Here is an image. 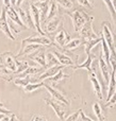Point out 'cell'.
Returning a JSON list of instances; mask_svg holds the SVG:
<instances>
[{
	"mask_svg": "<svg viewBox=\"0 0 116 121\" xmlns=\"http://www.w3.org/2000/svg\"><path fill=\"white\" fill-rule=\"evenodd\" d=\"M66 14L71 18L72 23H74V29L76 33H79L81 31V29L83 28V26L91 19H94L93 16H89L87 13H85L81 9H76L72 10L71 12H67Z\"/></svg>",
	"mask_w": 116,
	"mask_h": 121,
	"instance_id": "6da1fadb",
	"label": "cell"
},
{
	"mask_svg": "<svg viewBox=\"0 0 116 121\" xmlns=\"http://www.w3.org/2000/svg\"><path fill=\"white\" fill-rule=\"evenodd\" d=\"M16 11L18 12L19 17L21 18L22 22L25 23V26L28 28V29L36 30L33 18H32V13H31V9H30L29 0H26V2H23L19 8H16Z\"/></svg>",
	"mask_w": 116,
	"mask_h": 121,
	"instance_id": "7a4b0ae2",
	"label": "cell"
},
{
	"mask_svg": "<svg viewBox=\"0 0 116 121\" xmlns=\"http://www.w3.org/2000/svg\"><path fill=\"white\" fill-rule=\"evenodd\" d=\"M102 37L104 38V40L107 42L109 48L111 50V54H116L115 52V44H116V39L113 34V29L112 26L109 21H103L102 22Z\"/></svg>",
	"mask_w": 116,
	"mask_h": 121,
	"instance_id": "3957f363",
	"label": "cell"
},
{
	"mask_svg": "<svg viewBox=\"0 0 116 121\" xmlns=\"http://www.w3.org/2000/svg\"><path fill=\"white\" fill-rule=\"evenodd\" d=\"M93 21H94V19L89 20L84 26H83V28L81 29V31L79 32V34L81 35V39H82V42L89 40V39H96V38L100 37V36H98L97 33L94 31Z\"/></svg>",
	"mask_w": 116,
	"mask_h": 121,
	"instance_id": "277c9868",
	"label": "cell"
},
{
	"mask_svg": "<svg viewBox=\"0 0 116 121\" xmlns=\"http://www.w3.org/2000/svg\"><path fill=\"white\" fill-rule=\"evenodd\" d=\"M16 56L12 54L11 52H3L0 54V63L5 66L6 69L15 73L17 70V64H16Z\"/></svg>",
	"mask_w": 116,
	"mask_h": 121,
	"instance_id": "5b68a950",
	"label": "cell"
},
{
	"mask_svg": "<svg viewBox=\"0 0 116 121\" xmlns=\"http://www.w3.org/2000/svg\"><path fill=\"white\" fill-rule=\"evenodd\" d=\"M63 23H64L63 17L61 15H58V16L51 18L50 20L46 21V23L44 26V32H46V33H53L58 29L63 27Z\"/></svg>",
	"mask_w": 116,
	"mask_h": 121,
	"instance_id": "8992f818",
	"label": "cell"
},
{
	"mask_svg": "<svg viewBox=\"0 0 116 121\" xmlns=\"http://www.w3.org/2000/svg\"><path fill=\"white\" fill-rule=\"evenodd\" d=\"M21 43H29V44H36L40 45V46H54V43H52L50 37L46 35H33L31 37H28L22 39Z\"/></svg>",
	"mask_w": 116,
	"mask_h": 121,
	"instance_id": "52a82bcc",
	"label": "cell"
},
{
	"mask_svg": "<svg viewBox=\"0 0 116 121\" xmlns=\"http://www.w3.org/2000/svg\"><path fill=\"white\" fill-rule=\"evenodd\" d=\"M44 101L46 102V104L50 105V106L52 107L53 111H54V113H55V115L60 118V120L65 121L66 109L64 108L63 103L59 102V101H57V100H52V99H45Z\"/></svg>",
	"mask_w": 116,
	"mask_h": 121,
	"instance_id": "ba28073f",
	"label": "cell"
},
{
	"mask_svg": "<svg viewBox=\"0 0 116 121\" xmlns=\"http://www.w3.org/2000/svg\"><path fill=\"white\" fill-rule=\"evenodd\" d=\"M44 87L46 88L47 91L51 95V97H52L54 100L59 101V102L63 103V104H66L67 106H69V105H70L69 100H68V99L65 97V95H63V92H61L60 90L55 89V88H53L52 86L49 85V84H47V83H44Z\"/></svg>",
	"mask_w": 116,
	"mask_h": 121,
	"instance_id": "9c48e42d",
	"label": "cell"
},
{
	"mask_svg": "<svg viewBox=\"0 0 116 121\" xmlns=\"http://www.w3.org/2000/svg\"><path fill=\"white\" fill-rule=\"evenodd\" d=\"M6 11H5V6L3 5L1 10V15H0V30L8 36L10 39H15V36L13 35V33L11 32L10 30V26H9V21H8V18H6Z\"/></svg>",
	"mask_w": 116,
	"mask_h": 121,
	"instance_id": "30bf717a",
	"label": "cell"
},
{
	"mask_svg": "<svg viewBox=\"0 0 116 121\" xmlns=\"http://www.w3.org/2000/svg\"><path fill=\"white\" fill-rule=\"evenodd\" d=\"M99 68H100V70H101V74H102V78H103L104 84L107 85V88H108L109 82H110V78H111V72H112V68H111L110 65L106 63L102 53L99 56Z\"/></svg>",
	"mask_w": 116,
	"mask_h": 121,
	"instance_id": "8fae6325",
	"label": "cell"
},
{
	"mask_svg": "<svg viewBox=\"0 0 116 121\" xmlns=\"http://www.w3.org/2000/svg\"><path fill=\"white\" fill-rule=\"evenodd\" d=\"M50 52L57 57L60 65H63V66H65V67L66 66H76V65H75L76 60H74L72 57H70L69 55H67L66 53H62L59 49H54V50L50 51Z\"/></svg>",
	"mask_w": 116,
	"mask_h": 121,
	"instance_id": "7c38bea8",
	"label": "cell"
},
{
	"mask_svg": "<svg viewBox=\"0 0 116 121\" xmlns=\"http://www.w3.org/2000/svg\"><path fill=\"white\" fill-rule=\"evenodd\" d=\"M69 40H70L69 34H68L64 29H61L57 33V35L54 36V43H55L54 46H57L60 50H62V49L64 48V46H65Z\"/></svg>",
	"mask_w": 116,
	"mask_h": 121,
	"instance_id": "4fadbf2b",
	"label": "cell"
},
{
	"mask_svg": "<svg viewBox=\"0 0 116 121\" xmlns=\"http://www.w3.org/2000/svg\"><path fill=\"white\" fill-rule=\"evenodd\" d=\"M30 9H31V13H32V18H33L34 25H35V29L40 35H46L45 32L42 29V22H40V10L36 5L34 4H30Z\"/></svg>",
	"mask_w": 116,
	"mask_h": 121,
	"instance_id": "5bb4252c",
	"label": "cell"
},
{
	"mask_svg": "<svg viewBox=\"0 0 116 121\" xmlns=\"http://www.w3.org/2000/svg\"><path fill=\"white\" fill-rule=\"evenodd\" d=\"M5 11H6V15H8L10 20H12V21H14L15 23H17L21 29H28V28L25 26V23L22 22L21 18L19 17V14L16 11V9L13 8V6H5Z\"/></svg>",
	"mask_w": 116,
	"mask_h": 121,
	"instance_id": "9a60e30c",
	"label": "cell"
},
{
	"mask_svg": "<svg viewBox=\"0 0 116 121\" xmlns=\"http://www.w3.org/2000/svg\"><path fill=\"white\" fill-rule=\"evenodd\" d=\"M40 48H42L40 45L36 44H29V43H21V48L19 50V52L17 53L16 57H19L21 55H30L32 53H34L35 51H37Z\"/></svg>",
	"mask_w": 116,
	"mask_h": 121,
	"instance_id": "2e32d148",
	"label": "cell"
},
{
	"mask_svg": "<svg viewBox=\"0 0 116 121\" xmlns=\"http://www.w3.org/2000/svg\"><path fill=\"white\" fill-rule=\"evenodd\" d=\"M45 52L46 51H45L44 48H40L37 51L30 54L29 56L33 60H35L36 63H38L42 68H47V57H46V53Z\"/></svg>",
	"mask_w": 116,
	"mask_h": 121,
	"instance_id": "e0dca14e",
	"label": "cell"
},
{
	"mask_svg": "<svg viewBox=\"0 0 116 121\" xmlns=\"http://www.w3.org/2000/svg\"><path fill=\"white\" fill-rule=\"evenodd\" d=\"M89 81H91L92 85H93V87H94V90H95L96 96L101 100L102 99V89H101L102 84H101V82H100V80L97 78V74H96L95 70L92 71V72H89Z\"/></svg>",
	"mask_w": 116,
	"mask_h": 121,
	"instance_id": "ac0fdd59",
	"label": "cell"
},
{
	"mask_svg": "<svg viewBox=\"0 0 116 121\" xmlns=\"http://www.w3.org/2000/svg\"><path fill=\"white\" fill-rule=\"evenodd\" d=\"M65 66H63V65H55V66H52V67H50V68H48L45 72H43L42 74L38 77V82H43L44 80H48V79H50V78L54 77Z\"/></svg>",
	"mask_w": 116,
	"mask_h": 121,
	"instance_id": "d6986e66",
	"label": "cell"
},
{
	"mask_svg": "<svg viewBox=\"0 0 116 121\" xmlns=\"http://www.w3.org/2000/svg\"><path fill=\"white\" fill-rule=\"evenodd\" d=\"M50 2L51 1H45V2H38V3H35L34 5H36L40 10V22L46 23L47 21V17H48V13H49V6H50Z\"/></svg>",
	"mask_w": 116,
	"mask_h": 121,
	"instance_id": "ffe728a7",
	"label": "cell"
},
{
	"mask_svg": "<svg viewBox=\"0 0 116 121\" xmlns=\"http://www.w3.org/2000/svg\"><path fill=\"white\" fill-rule=\"evenodd\" d=\"M96 59V55L92 54V53H89V54H87V59L85 60L84 63H82V64H79V65H76V66H74V69H80V68H83V69H86L87 71L89 72H92V71H94V68L92 67V63H93V60Z\"/></svg>",
	"mask_w": 116,
	"mask_h": 121,
	"instance_id": "44dd1931",
	"label": "cell"
},
{
	"mask_svg": "<svg viewBox=\"0 0 116 121\" xmlns=\"http://www.w3.org/2000/svg\"><path fill=\"white\" fill-rule=\"evenodd\" d=\"M101 40H102V36L96 38V39H89V40L83 42V45H84V48H85V53H86V54H89L92 49H93L94 47L97 46L99 43H101Z\"/></svg>",
	"mask_w": 116,
	"mask_h": 121,
	"instance_id": "7402d4cb",
	"label": "cell"
},
{
	"mask_svg": "<svg viewBox=\"0 0 116 121\" xmlns=\"http://www.w3.org/2000/svg\"><path fill=\"white\" fill-rule=\"evenodd\" d=\"M82 44H83V42H82L81 38H74V39H70L69 42L64 46V48L62 49V50H64V51H72V50H75L76 48L80 47Z\"/></svg>",
	"mask_w": 116,
	"mask_h": 121,
	"instance_id": "603a6c76",
	"label": "cell"
},
{
	"mask_svg": "<svg viewBox=\"0 0 116 121\" xmlns=\"http://www.w3.org/2000/svg\"><path fill=\"white\" fill-rule=\"evenodd\" d=\"M40 70H42V68L40 67H33V66H29L27 69H26L23 72L19 73L18 75H17L16 78H27V77H31V75L33 74H36V73L40 72Z\"/></svg>",
	"mask_w": 116,
	"mask_h": 121,
	"instance_id": "cb8c5ba5",
	"label": "cell"
},
{
	"mask_svg": "<svg viewBox=\"0 0 116 121\" xmlns=\"http://www.w3.org/2000/svg\"><path fill=\"white\" fill-rule=\"evenodd\" d=\"M58 15H59V4H58L54 0H51L50 6H49V13H48V17H47V21L50 20L53 17L58 16Z\"/></svg>",
	"mask_w": 116,
	"mask_h": 121,
	"instance_id": "d4e9b609",
	"label": "cell"
},
{
	"mask_svg": "<svg viewBox=\"0 0 116 121\" xmlns=\"http://www.w3.org/2000/svg\"><path fill=\"white\" fill-rule=\"evenodd\" d=\"M44 83L45 82H35V83H29L26 87H23V90L27 94L35 91L36 89H38L40 87H44Z\"/></svg>",
	"mask_w": 116,
	"mask_h": 121,
	"instance_id": "484cf974",
	"label": "cell"
},
{
	"mask_svg": "<svg viewBox=\"0 0 116 121\" xmlns=\"http://www.w3.org/2000/svg\"><path fill=\"white\" fill-rule=\"evenodd\" d=\"M12 78L13 75L11 74V71L9 69H6L4 65H2L0 63V79L6 80V81H12Z\"/></svg>",
	"mask_w": 116,
	"mask_h": 121,
	"instance_id": "4316f807",
	"label": "cell"
},
{
	"mask_svg": "<svg viewBox=\"0 0 116 121\" xmlns=\"http://www.w3.org/2000/svg\"><path fill=\"white\" fill-rule=\"evenodd\" d=\"M93 111H94V113H95L96 117L98 118V121H104V116H103V114H102V108L99 103H97V102L94 103Z\"/></svg>",
	"mask_w": 116,
	"mask_h": 121,
	"instance_id": "83f0119b",
	"label": "cell"
},
{
	"mask_svg": "<svg viewBox=\"0 0 116 121\" xmlns=\"http://www.w3.org/2000/svg\"><path fill=\"white\" fill-rule=\"evenodd\" d=\"M103 2H104V4L107 5V8H108L109 12H110L111 17H112L113 21H114L115 25H116V10H115L114 5H113L112 1H111V0H103Z\"/></svg>",
	"mask_w": 116,
	"mask_h": 121,
	"instance_id": "f1b7e54d",
	"label": "cell"
},
{
	"mask_svg": "<svg viewBox=\"0 0 116 121\" xmlns=\"http://www.w3.org/2000/svg\"><path fill=\"white\" fill-rule=\"evenodd\" d=\"M29 83H31V79L30 77L27 78H16L14 80V84L17 86H20V87H26Z\"/></svg>",
	"mask_w": 116,
	"mask_h": 121,
	"instance_id": "f546056e",
	"label": "cell"
},
{
	"mask_svg": "<svg viewBox=\"0 0 116 121\" xmlns=\"http://www.w3.org/2000/svg\"><path fill=\"white\" fill-rule=\"evenodd\" d=\"M46 57H47V67H49V68L52 66H55V65H60L59 60H57V57H55L51 52H49L48 54H46Z\"/></svg>",
	"mask_w": 116,
	"mask_h": 121,
	"instance_id": "4dcf8cb0",
	"label": "cell"
},
{
	"mask_svg": "<svg viewBox=\"0 0 116 121\" xmlns=\"http://www.w3.org/2000/svg\"><path fill=\"white\" fill-rule=\"evenodd\" d=\"M54 1L58 4H60L62 8H64L65 10H72L74 9V4H72V2L70 0H54Z\"/></svg>",
	"mask_w": 116,
	"mask_h": 121,
	"instance_id": "1f68e13d",
	"label": "cell"
},
{
	"mask_svg": "<svg viewBox=\"0 0 116 121\" xmlns=\"http://www.w3.org/2000/svg\"><path fill=\"white\" fill-rule=\"evenodd\" d=\"M65 78H69V75L68 74H65V73L63 72V70H60L59 72L57 73V74L54 75V77H52V78H50V79H48V81H52V82H60V81H62V80H64Z\"/></svg>",
	"mask_w": 116,
	"mask_h": 121,
	"instance_id": "d6a6232c",
	"label": "cell"
},
{
	"mask_svg": "<svg viewBox=\"0 0 116 121\" xmlns=\"http://www.w3.org/2000/svg\"><path fill=\"white\" fill-rule=\"evenodd\" d=\"M16 64H17V70L15 71V73H17V74L23 72V71L29 67V63H28L27 60H23V62H18V60H17Z\"/></svg>",
	"mask_w": 116,
	"mask_h": 121,
	"instance_id": "836d02e7",
	"label": "cell"
},
{
	"mask_svg": "<svg viewBox=\"0 0 116 121\" xmlns=\"http://www.w3.org/2000/svg\"><path fill=\"white\" fill-rule=\"evenodd\" d=\"M9 26H10L11 32H12V33H14V34H18L19 32L22 30L18 25H17V23H15L14 21H12V20H9Z\"/></svg>",
	"mask_w": 116,
	"mask_h": 121,
	"instance_id": "e575fe53",
	"label": "cell"
},
{
	"mask_svg": "<svg viewBox=\"0 0 116 121\" xmlns=\"http://www.w3.org/2000/svg\"><path fill=\"white\" fill-rule=\"evenodd\" d=\"M82 109H78L77 112H75L74 114H71L70 116H68L67 118L65 119V121H78L79 120V117H80V113Z\"/></svg>",
	"mask_w": 116,
	"mask_h": 121,
	"instance_id": "d590c367",
	"label": "cell"
},
{
	"mask_svg": "<svg viewBox=\"0 0 116 121\" xmlns=\"http://www.w3.org/2000/svg\"><path fill=\"white\" fill-rule=\"evenodd\" d=\"M77 2H78V4L80 6H84V8H89V9L93 8L89 0H77Z\"/></svg>",
	"mask_w": 116,
	"mask_h": 121,
	"instance_id": "8d00e7d4",
	"label": "cell"
},
{
	"mask_svg": "<svg viewBox=\"0 0 116 121\" xmlns=\"http://www.w3.org/2000/svg\"><path fill=\"white\" fill-rule=\"evenodd\" d=\"M115 105H116V92H115L114 96H113L112 98L110 99V101H108V102H107L106 108H111V107L115 106Z\"/></svg>",
	"mask_w": 116,
	"mask_h": 121,
	"instance_id": "74e56055",
	"label": "cell"
},
{
	"mask_svg": "<svg viewBox=\"0 0 116 121\" xmlns=\"http://www.w3.org/2000/svg\"><path fill=\"white\" fill-rule=\"evenodd\" d=\"M80 121H95V120H93L92 118L87 117V116L84 114L83 109H82V111H81V113H80Z\"/></svg>",
	"mask_w": 116,
	"mask_h": 121,
	"instance_id": "f35d334b",
	"label": "cell"
},
{
	"mask_svg": "<svg viewBox=\"0 0 116 121\" xmlns=\"http://www.w3.org/2000/svg\"><path fill=\"white\" fill-rule=\"evenodd\" d=\"M31 121H48V120H47L45 117L40 116V115H35L33 118H32Z\"/></svg>",
	"mask_w": 116,
	"mask_h": 121,
	"instance_id": "ab89813d",
	"label": "cell"
},
{
	"mask_svg": "<svg viewBox=\"0 0 116 121\" xmlns=\"http://www.w3.org/2000/svg\"><path fill=\"white\" fill-rule=\"evenodd\" d=\"M45 1H51V0H29L30 4H35L38 2H45Z\"/></svg>",
	"mask_w": 116,
	"mask_h": 121,
	"instance_id": "60d3db41",
	"label": "cell"
},
{
	"mask_svg": "<svg viewBox=\"0 0 116 121\" xmlns=\"http://www.w3.org/2000/svg\"><path fill=\"white\" fill-rule=\"evenodd\" d=\"M4 6H11V0H3Z\"/></svg>",
	"mask_w": 116,
	"mask_h": 121,
	"instance_id": "b9f144b4",
	"label": "cell"
},
{
	"mask_svg": "<svg viewBox=\"0 0 116 121\" xmlns=\"http://www.w3.org/2000/svg\"><path fill=\"white\" fill-rule=\"evenodd\" d=\"M26 0H17V4H16V8H19V6L21 5V4L25 2Z\"/></svg>",
	"mask_w": 116,
	"mask_h": 121,
	"instance_id": "7bdbcfd3",
	"label": "cell"
},
{
	"mask_svg": "<svg viewBox=\"0 0 116 121\" xmlns=\"http://www.w3.org/2000/svg\"><path fill=\"white\" fill-rule=\"evenodd\" d=\"M10 121H17V118H16V116L15 115H11V117H10Z\"/></svg>",
	"mask_w": 116,
	"mask_h": 121,
	"instance_id": "ee69618b",
	"label": "cell"
},
{
	"mask_svg": "<svg viewBox=\"0 0 116 121\" xmlns=\"http://www.w3.org/2000/svg\"><path fill=\"white\" fill-rule=\"evenodd\" d=\"M0 107H4V105H3V103H1V102H0Z\"/></svg>",
	"mask_w": 116,
	"mask_h": 121,
	"instance_id": "f6af8a7d",
	"label": "cell"
},
{
	"mask_svg": "<svg viewBox=\"0 0 116 121\" xmlns=\"http://www.w3.org/2000/svg\"><path fill=\"white\" fill-rule=\"evenodd\" d=\"M115 79H116V75H115Z\"/></svg>",
	"mask_w": 116,
	"mask_h": 121,
	"instance_id": "bcb514c9",
	"label": "cell"
},
{
	"mask_svg": "<svg viewBox=\"0 0 116 121\" xmlns=\"http://www.w3.org/2000/svg\"><path fill=\"white\" fill-rule=\"evenodd\" d=\"M115 50H116V47H115Z\"/></svg>",
	"mask_w": 116,
	"mask_h": 121,
	"instance_id": "7dc6e473",
	"label": "cell"
},
{
	"mask_svg": "<svg viewBox=\"0 0 116 121\" xmlns=\"http://www.w3.org/2000/svg\"><path fill=\"white\" fill-rule=\"evenodd\" d=\"M17 121H19V120H17Z\"/></svg>",
	"mask_w": 116,
	"mask_h": 121,
	"instance_id": "c3c4849f",
	"label": "cell"
}]
</instances>
